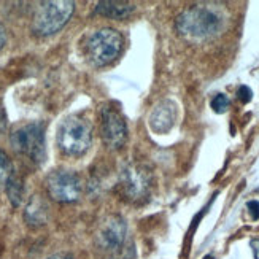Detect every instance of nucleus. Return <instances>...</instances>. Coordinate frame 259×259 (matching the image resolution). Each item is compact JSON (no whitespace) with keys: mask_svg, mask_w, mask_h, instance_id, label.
<instances>
[{"mask_svg":"<svg viewBox=\"0 0 259 259\" xmlns=\"http://www.w3.org/2000/svg\"><path fill=\"white\" fill-rule=\"evenodd\" d=\"M226 16L217 5L199 4L193 5L177 16L175 27L182 37L191 41H205L224 29Z\"/></svg>","mask_w":259,"mask_h":259,"instance_id":"1","label":"nucleus"},{"mask_svg":"<svg viewBox=\"0 0 259 259\" xmlns=\"http://www.w3.org/2000/svg\"><path fill=\"white\" fill-rule=\"evenodd\" d=\"M96 248L102 259H134L135 248L129 242L126 220L119 215L107 217L97 229Z\"/></svg>","mask_w":259,"mask_h":259,"instance_id":"2","label":"nucleus"},{"mask_svg":"<svg viewBox=\"0 0 259 259\" xmlns=\"http://www.w3.org/2000/svg\"><path fill=\"white\" fill-rule=\"evenodd\" d=\"M75 11L72 0H50L41 2L32 19V30L40 37H50L58 33L70 21Z\"/></svg>","mask_w":259,"mask_h":259,"instance_id":"3","label":"nucleus"},{"mask_svg":"<svg viewBox=\"0 0 259 259\" xmlns=\"http://www.w3.org/2000/svg\"><path fill=\"white\" fill-rule=\"evenodd\" d=\"M93 143V129L80 116L65 118L58 129V146L67 156H81Z\"/></svg>","mask_w":259,"mask_h":259,"instance_id":"4","label":"nucleus"},{"mask_svg":"<svg viewBox=\"0 0 259 259\" xmlns=\"http://www.w3.org/2000/svg\"><path fill=\"white\" fill-rule=\"evenodd\" d=\"M10 143L18 154L26 156L33 164H43L47 159V142H45V126L41 122H29L10 135Z\"/></svg>","mask_w":259,"mask_h":259,"instance_id":"5","label":"nucleus"},{"mask_svg":"<svg viewBox=\"0 0 259 259\" xmlns=\"http://www.w3.org/2000/svg\"><path fill=\"white\" fill-rule=\"evenodd\" d=\"M122 45H124V40L116 29L104 27L96 30L88 38L86 53L93 65L105 67L118 58L122 50Z\"/></svg>","mask_w":259,"mask_h":259,"instance_id":"6","label":"nucleus"},{"mask_svg":"<svg viewBox=\"0 0 259 259\" xmlns=\"http://www.w3.org/2000/svg\"><path fill=\"white\" fill-rule=\"evenodd\" d=\"M47 189L53 200L61 204H72L81 197V178L72 170H54L47 178Z\"/></svg>","mask_w":259,"mask_h":259,"instance_id":"7","label":"nucleus"},{"mask_svg":"<svg viewBox=\"0 0 259 259\" xmlns=\"http://www.w3.org/2000/svg\"><path fill=\"white\" fill-rule=\"evenodd\" d=\"M119 186L126 199L132 202L143 200L150 193V186H151L150 172L140 164H127L121 170Z\"/></svg>","mask_w":259,"mask_h":259,"instance_id":"8","label":"nucleus"},{"mask_svg":"<svg viewBox=\"0 0 259 259\" xmlns=\"http://www.w3.org/2000/svg\"><path fill=\"white\" fill-rule=\"evenodd\" d=\"M100 132L105 146L110 150H121L127 142L126 119L111 107H104L100 111Z\"/></svg>","mask_w":259,"mask_h":259,"instance_id":"9","label":"nucleus"},{"mask_svg":"<svg viewBox=\"0 0 259 259\" xmlns=\"http://www.w3.org/2000/svg\"><path fill=\"white\" fill-rule=\"evenodd\" d=\"M175 118H177V107L172 100H161L159 104H156L153 108L151 115H150V127L156 134H165L168 132L174 124H175Z\"/></svg>","mask_w":259,"mask_h":259,"instance_id":"10","label":"nucleus"},{"mask_svg":"<svg viewBox=\"0 0 259 259\" xmlns=\"http://www.w3.org/2000/svg\"><path fill=\"white\" fill-rule=\"evenodd\" d=\"M137 5L132 2H118V0H102V2H97L94 11L100 16H105L110 19H126L129 18Z\"/></svg>","mask_w":259,"mask_h":259,"instance_id":"11","label":"nucleus"},{"mask_svg":"<svg viewBox=\"0 0 259 259\" xmlns=\"http://www.w3.org/2000/svg\"><path fill=\"white\" fill-rule=\"evenodd\" d=\"M48 205L40 196H33L24 210V220L29 226L38 228L48 223Z\"/></svg>","mask_w":259,"mask_h":259,"instance_id":"12","label":"nucleus"},{"mask_svg":"<svg viewBox=\"0 0 259 259\" xmlns=\"http://www.w3.org/2000/svg\"><path fill=\"white\" fill-rule=\"evenodd\" d=\"M5 191H7V196H8L10 204L13 205L15 208L21 207L22 200H24V185H22V180L13 174V175H11L7 180Z\"/></svg>","mask_w":259,"mask_h":259,"instance_id":"13","label":"nucleus"},{"mask_svg":"<svg viewBox=\"0 0 259 259\" xmlns=\"http://www.w3.org/2000/svg\"><path fill=\"white\" fill-rule=\"evenodd\" d=\"M13 175V165L5 151L0 150V183H7V180Z\"/></svg>","mask_w":259,"mask_h":259,"instance_id":"14","label":"nucleus"},{"mask_svg":"<svg viewBox=\"0 0 259 259\" xmlns=\"http://www.w3.org/2000/svg\"><path fill=\"white\" fill-rule=\"evenodd\" d=\"M229 105H231V100L224 94H217L211 99V108H213V111H217V113H224V111H228Z\"/></svg>","mask_w":259,"mask_h":259,"instance_id":"15","label":"nucleus"},{"mask_svg":"<svg viewBox=\"0 0 259 259\" xmlns=\"http://www.w3.org/2000/svg\"><path fill=\"white\" fill-rule=\"evenodd\" d=\"M237 96H239V99L242 100L243 104H246V102H250V100H251L253 93H251V89H250L248 86H240V88H239Z\"/></svg>","mask_w":259,"mask_h":259,"instance_id":"16","label":"nucleus"},{"mask_svg":"<svg viewBox=\"0 0 259 259\" xmlns=\"http://www.w3.org/2000/svg\"><path fill=\"white\" fill-rule=\"evenodd\" d=\"M246 207H248V211L253 220H259V202L257 200H250L248 204H246Z\"/></svg>","mask_w":259,"mask_h":259,"instance_id":"17","label":"nucleus"},{"mask_svg":"<svg viewBox=\"0 0 259 259\" xmlns=\"http://www.w3.org/2000/svg\"><path fill=\"white\" fill-rule=\"evenodd\" d=\"M5 129H7V113L2 102H0V134H4Z\"/></svg>","mask_w":259,"mask_h":259,"instance_id":"18","label":"nucleus"},{"mask_svg":"<svg viewBox=\"0 0 259 259\" xmlns=\"http://www.w3.org/2000/svg\"><path fill=\"white\" fill-rule=\"evenodd\" d=\"M5 43H7V30L2 26V22H0V51L5 47Z\"/></svg>","mask_w":259,"mask_h":259,"instance_id":"19","label":"nucleus"},{"mask_svg":"<svg viewBox=\"0 0 259 259\" xmlns=\"http://www.w3.org/2000/svg\"><path fill=\"white\" fill-rule=\"evenodd\" d=\"M251 250H253L254 259H259V240H251Z\"/></svg>","mask_w":259,"mask_h":259,"instance_id":"20","label":"nucleus"},{"mask_svg":"<svg viewBox=\"0 0 259 259\" xmlns=\"http://www.w3.org/2000/svg\"><path fill=\"white\" fill-rule=\"evenodd\" d=\"M48 259H73V257L70 254H67V253H58V254L50 256Z\"/></svg>","mask_w":259,"mask_h":259,"instance_id":"21","label":"nucleus"}]
</instances>
